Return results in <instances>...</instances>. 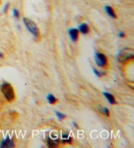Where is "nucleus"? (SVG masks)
Listing matches in <instances>:
<instances>
[{
    "mask_svg": "<svg viewBox=\"0 0 134 148\" xmlns=\"http://www.w3.org/2000/svg\"><path fill=\"white\" fill-rule=\"evenodd\" d=\"M0 90L2 92L3 97L5 98V100L8 102H12L16 99V92H15V88H12V86L8 82H3L0 86Z\"/></svg>",
    "mask_w": 134,
    "mask_h": 148,
    "instance_id": "1",
    "label": "nucleus"
},
{
    "mask_svg": "<svg viewBox=\"0 0 134 148\" xmlns=\"http://www.w3.org/2000/svg\"><path fill=\"white\" fill-rule=\"evenodd\" d=\"M23 22H24V25L25 27L27 28V30L35 37H39V29L37 27V25L35 24L34 21H32L31 18H23Z\"/></svg>",
    "mask_w": 134,
    "mask_h": 148,
    "instance_id": "2",
    "label": "nucleus"
},
{
    "mask_svg": "<svg viewBox=\"0 0 134 148\" xmlns=\"http://www.w3.org/2000/svg\"><path fill=\"white\" fill-rule=\"evenodd\" d=\"M95 63L99 68H107L108 67V59L104 53H97L95 55Z\"/></svg>",
    "mask_w": 134,
    "mask_h": 148,
    "instance_id": "3",
    "label": "nucleus"
},
{
    "mask_svg": "<svg viewBox=\"0 0 134 148\" xmlns=\"http://www.w3.org/2000/svg\"><path fill=\"white\" fill-rule=\"evenodd\" d=\"M0 146L2 148H12V147H15V142H14V140H12V139H9V138L3 139L1 144H0Z\"/></svg>",
    "mask_w": 134,
    "mask_h": 148,
    "instance_id": "4",
    "label": "nucleus"
},
{
    "mask_svg": "<svg viewBox=\"0 0 134 148\" xmlns=\"http://www.w3.org/2000/svg\"><path fill=\"white\" fill-rule=\"evenodd\" d=\"M79 32L77 29H74V28H72V29H70L69 30V37L70 39L72 40V41H77V39H79Z\"/></svg>",
    "mask_w": 134,
    "mask_h": 148,
    "instance_id": "5",
    "label": "nucleus"
},
{
    "mask_svg": "<svg viewBox=\"0 0 134 148\" xmlns=\"http://www.w3.org/2000/svg\"><path fill=\"white\" fill-rule=\"evenodd\" d=\"M60 145V140L58 139H52V138H48L46 139V146L48 147H58Z\"/></svg>",
    "mask_w": 134,
    "mask_h": 148,
    "instance_id": "6",
    "label": "nucleus"
},
{
    "mask_svg": "<svg viewBox=\"0 0 134 148\" xmlns=\"http://www.w3.org/2000/svg\"><path fill=\"white\" fill-rule=\"evenodd\" d=\"M132 58H133V55L132 53H121V56H120V58H119V61L120 62H122V63H127L129 60H132Z\"/></svg>",
    "mask_w": 134,
    "mask_h": 148,
    "instance_id": "7",
    "label": "nucleus"
},
{
    "mask_svg": "<svg viewBox=\"0 0 134 148\" xmlns=\"http://www.w3.org/2000/svg\"><path fill=\"white\" fill-rule=\"evenodd\" d=\"M103 96L106 98V100L109 102V103H111V104H113V105H116L117 104L116 98H115V96L111 95V94H109V92H103Z\"/></svg>",
    "mask_w": 134,
    "mask_h": 148,
    "instance_id": "8",
    "label": "nucleus"
},
{
    "mask_svg": "<svg viewBox=\"0 0 134 148\" xmlns=\"http://www.w3.org/2000/svg\"><path fill=\"white\" fill-rule=\"evenodd\" d=\"M104 9H105L106 14H108V16H111V18H117V14H116V12H115V9H113L111 6H108V5H106V6L104 7Z\"/></svg>",
    "mask_w": 134,
    "mask_h": 148,
    "instance_id": "9",
    "label": "nucleus"
},
{
    "mask_svg": "<svg viewBox=\"0 0 134 148\" xmlns=\"http://www.w3.org/2000/svg\"><path fill=\"white\" fill-rule=\"evenodd\" d=\"M89 31H90V28H89L88 24H81L79 27V32H81L82 34H88Z\"/></svg>",
    "mask_w": 134,
    "mask_h": 148,
    "instance_id": "10",
    "label": "nucleus"
},
{
    "mask_svg": "<svg viewBox=\"0 0 134 148\" xmlns=\"http://www.w3.org/2000/svg\"><path fill=\"white\" fill-rule=\"evenodd\" d=\"M72 140H73V138H72L71 136H69L68 134H64L62 136V138H61V142L62 143H68V144H70V143H72Z\"/></svg>",
    "mask_w": 134,
    "mask_h": 148,
    "instance_id": "11",
    "label": "nucleus"
},
{
    "mask_svg": "<svg viewBox=\"0 0 134 148\" xmlns=\"http://www.w3.org/2000/svg\"><path fill=\"white\" fill-rule=\"evenodd\" d=\"M46 99H48V101H49V103L50 104H52V105H54V104H56L57 103V98L55 97L54 95H52V94H50V95H48V97H46Z\"/></svg>",
    "mask_w": 134,
    "mask_h": 148,
    "instance_id": "12",
    "label": "nucleus"
},
{
    "mask_svg": "<svg viewBox=\"0 0 134 148\" xmlns=\"http://www.w3.org/2000/svg\"><path fill=\"white\" fill-rule=\"evenodd\" d=\"M99 109H100V111H101L102 114H104L105 116H109V114H111V113H109V110L106 108V107H101V106H100Z\"/></svg>",
    "mask_w": 134,
    "mask_h": 148,
    "instance_id": "13",
    "label": "nucleus"
},
{
    "mask_svg": "<svg viewBox=\"0 0 134 148\" xmlns=\"http://www.w3.org/2000/svg\"><path fill=\"white\" fill-rule=\"evenodd\" d=\"M93 71L96 74V76H98V77H101V76H103V75H105V72H99L98 70L95 69V68H93Z\"/></svg>",
    "mask_w": 134,
    "mask_h": 148,
    "instance_id": "14",
    "label": "nucleus"
},
{
    "mask_svg": "<svg viewBox=\"0 0 134 148\" xmlns=\"http://www.w3.org/2000/svg\"><path fill=\"white\" fill-rule=\"evenodd\" d=\"M12 16L16 18H19V16H20V12H19L17 8H12Z\"/></svg>",
    "mask_w": 134,
    "mask_h": 148,
    "instance_id": "15",
    "label": "nucleus"
},
{
    "mask_svg": "<svg viewBox=\"0 0 134 148\" xmlns=\"http://www.w3.org/2000/svg\"><path fill=\"white\" fill-rule=\"evenodd\" d=\"M56 114H57V116H58V118L60 120H62V119H64L65 117H66V115L65 114H63V113H61V112H59V111H56L55 112Z\"/></svg>",
    "mask_w": 134,
    "mask_h": 148,
    "instance_id": "16",
    "label": "nucleus"
},
{
    "mask_svg": "<svg viewBox=\"0 0 134 148\" xmlns=\"http://www.w3.org/2000/svg\"><path fill=\"white\" fill-rule=\"evenodd\" d=\"M8 7H9V2L6 3V5L4 6V9H3V12H7V10H8Z\"/></svg>",
    "mask_w": 134,
    "mask_h": 148,
    "instance_id": "17",
    "label": "nucleus"
},
{
    "mask_svg": "<svg viewBox=\"0 0 134 148\" xmlns=\"http://www.w3.org/2000/svg\"><path fill=\"white\" fill-rule=\"evenodd\" d=\"M119 36H120V37H125V34H124V32H120Z\"/></svg>",
    "mask_w": 134,
    "mask_h": 148,
    "instance_id": "18",
    "label": "nucleus"
},
{
    "mask_svg": "<svg viewBox=\"0 0 134 148\" xmlns=\"http://www.w3.org/2000/svg\"><path fill=\"white\" fill-rule=\"evenodd\" d=\"M73 125H74V127H76V129H79V125H77V123H73Z\"/></svg>",
    "mask_w": 134,
    "mask_h": 148,
    "instance_id": "19",
    "label": "nucleus"
},
{
    "mask_svg": "<svg viewBox=\"0 0 134 148\" xmlns=\"http://www.w3.org/2000/svg\"><path fill=\"white\" fill-rule=\"evenodd\" d=\"M0 58H1V59L3 58V53H0Z\"/></svg>",
    "mask_w": 134,
    "mask_h": 148,
    "instance_id": "20",
    "label": "nucleus"
}]
</instances>
